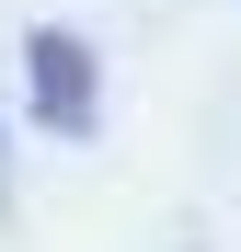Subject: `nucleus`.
<instances>
[{
    "label": "nucleus",
    "mask_w": 241,
    "mask_h": 252,
    "mask_svg": "<svg viewBox=\"0 0 241 252\" xmlns=\"http://www.w3.org/2000/svg\"><path fill=\"white\" fill-rule=\"evenodd\" d=\"M23 80H34V115L58 126V138H92V115H103V69H92V46L80 34H23Z\"/></svg>",
    "instance_id": "obj_1"
},
{
    "label": "nucleus",
    "mask_w": 241,
    "mask_h": 252,
    "mask_svg": "<svg viewBox=\"0 0 241 252\" xmlns=\"http://www.w3.org/2000/svg\"><path fill=\"white\" fill-rule=\"evenodd\" d=\"M0 206H12V172H0Z\"/></svg>",
    "instance_id": "obj_2"
}]
</instances>
